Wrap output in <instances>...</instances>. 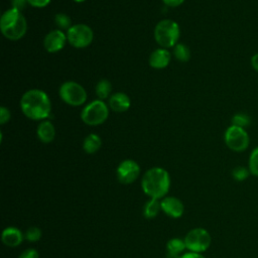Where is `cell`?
<instances>
[{
    "instance_id": "cell-1",
    "label": "cell",
    "mask_w": 258,
    "mask_h": 258,
    "mask_svg": "<svg viewBox=\"0 0 258 258\" xmlns=\"http://www.w3.org/2000/svg\"><path fill=\"white\" fill-rule=\"evenodd\" d=\"M21 112L30 120L43 121L49 117L51 103L47 94L39 89L26 91L20 99Z\"/></svg>"
},
{
    "instance_id": "cell-2",
    "label": "cell",
    "mask_w": 258,
    "mask_h": 258,
    "mask_svg": "<svg viewBox=\"0 0 258 258\" xmlns=\"http://www.w3.org/2000/svg\"><path fill=\"white\" fill-rule=\"evenodd\" d=\"M170 176L162 167H152L148 169L141 180L142 190L150 199H161L169 190Z\"/></svg>"
},
{
    "instance_id": "cell-3",
    "label": "cell",
    "mask_w": 258,
    "mask_h": 258,
    "mask_svg": "<svg viewBox=\"0 0 258 258\" xmlns=\"http://www.w3.org/2000/svg\"><path fill=\"white\" fill-rule=\"evenodd\" d=\"M0 29L5 38L18 40L27 31V21L21 11L11 7L3 12L0 19Z\"/></svg>"
},
{
    "instance_id": "cell-4",
    "label": "cell",
    "mask_w": 258,
    "mask_h": 258,
    "mask_svg": "<svg viewBox=\"0 0 258 258\" xmlns=\"http://www.w3.org/2000/svg\"><path fill=\"white\" fill-rule=\"evenodd\" d=\"M180 28L177 22L172 19L160 20L154 28L155 41L163 48L173 47L178 43Z\"/></svg>"
},
{
    "instance_id": "cell-5",
    "label": "cell",
    "mask_w": 258,
    "mask_h": 258,
    "mask_svg": "<svg viewBox=\"0 0 258 258\" xmlns=\"http://www.w3.org/2000/svg\"><path fill=\"white\" fill-rule=\"evenodd\" d=\"M109 117V107L103 100H94L90 102L81 112L82 121L90 126L103 124Z\"/></svg>"
},
{
    "instance_id": "cell-6",
    "label": "cell",
    "mask_w": 258,
    "mask_h": 258,
    "mask_svg": "<svg viewBox=\"0 0 258 258\" xmlns=\"http://www.w3.org/2000/svg\"><path fill=\"white\" fill-rule=\"evenodd\" d=\"M58 95L62 102L74 107L85 104L88 98L85 88L75 81L62 83L58 89Z\"/></svg>"
},
{
    "instance_id": "cell-7",
    "label": "cell",
    "mask_w": 258,
    "mask_h": 258,
    "mask_svg": "<svg viewBox=\"0 0 258 258\" xmlns=\"http://www.w3.org/2000/svg\"><path fill=\"white\" fill-rule=\"evenodd\" d=\"M226 146L234 152H243L250 145V137L245 128L235 125L229 126L224 133Z\"/></svg>"
},
{
    "instance_id": "cell-8",
    "label": "cell",
    "mask_w": 258,
    "mask_h": 258,
    "mask_svg": "<svg viewBox=\"0 0 258 258\" xmlns=\"http://www.w3.org/2000/svg\"><path fill=\"white\" fill-rule=\"evenodd\" d=\"M66 33L69 43L76 48H85L89 46L94 39V32L92 28L84 23L72 25Z\"/></svg>"
},
{
    "instance_id": "cell-9",
    "label": "cell",
    "mask_w": 258,
    "mask_h": 258,
    "mask_svg": "<svg viewBox=\"0 0 258 258\" xmlns=\"http://www.w3.org/2000/svg\"><path fill=\"white\" fill-rule=\"evenodd\" d=\"M211 242L212 237L204 228H195L190 230L184 238L186 249L196 253H203L207 251L211 245Z\"/></svg>"
},
{
    "instance_id": "cell-10",
    "label": "cell",
    "mask_w": 258,
    "mask_h": 258,
    "mask_svg": "<svg viewBox=\"0 0 258 258\" xmlns=\"http://www.w3.org/2000/svg\"><path fill=\"white\" fill-rule=\"evenodd\" d=\"M140 173L139 164L133 159H125L117 167L116 175L119 182L129 184L134 182Z\"/></svg>"
},
{
    "instance_id": "cell-11",
    "label": "cell",
    "mask_w": 258,
    "mask_h": 258,
    "mask_svg": "<svg viewBox=\"0 0 258 258\" xmlns=\"http://www.w3.org/2000/svg\"><path fill=\"white\" fill-rule=\"evenodd\" d=\"M67 41H68L67 33H64L63 30L56 28L49 31L44 36L43 46L47 52L55 53L64 47Z\"/></svg>"
},
{
    "instance_id": "cell-12",
    "label": "cell",
    "mask_w": 258,
    "mask_h": 258,
    "mask_svg": "<svg viewBox=\"0 0 258 258\" xmlns=\"http://www.w3.org/2000/svg\"><path fill=\"white\" fill-rule=\"evenodd\" d=\"M161 210L169 217L177 219L180 218L183 214L184 207L181 201L174 197H167L164 198L161 202Z\"/></svg>"
},
{
    "instance_id": "cell-13",
    "label": "cell",
    "mask_w": 258,
    "mask_h": 258,
    "mask_svg": "<svg viewBox=\"0 0 258 258\" xmlns=\"http://www.w3.org/2000/svg\"><path fill=\"white\" fill-rule=\"evenodd\" d=\"M171 59V54L167 48L159 47L154 49L149 55V66L155 70L165 69Z\"/></svg>"
},
{
    "instance_id": "cell-14",
    "label": "cell",
    "mask_w": 258,
    "mask_h": 258,
    "mask_svg": "<svg viewBox=\"0 0 258 258\" xmlns=\"http://www.w3.org/2000/svg\"><path fill=\"white\" fill-rule=\"evenodd\" d=\"M131 106L130 97L123 92H117L111 95L109 98V107L114 112L122 113L126 112Z\"/></svg>"
},
{
    "instance_id": "cell-15",
    "label": "cell",
    "mask_w": 258,
    "mask_h": 258,
    "mask_svg": "<svg viewBox=\"0 0 258 258\" xmlns=\"http://www.w3.org/2000/svg\"><path fill=\"white\" fill-rule=\"evenodd\" d=\"M37 138L43 143H50L55 137V128L51 121L43 120L36 128Z\"/></svg>"
},
{
    "instance_id": "cell-16",
    "label": "cell",
    "mask_w": 258,
    "mask_h": 258,
    "mask_svg": "<svg viewBox=\"0 0 258 258\" xmlns=\"http://www.w3.org/2000/svg\"><path fill=\"white\" fill-rule=\"evenodd\" d=\"M2 242L8 247H16L21 244L23 235L21 231L15 227H7L2 232Z\"/></svg>"
},
{
    "instance_id": "cell-17",
    "label": "cell",
    "mask_w": 258,
    "mask_h": 258,
    "mask_svg": "<svg viewBox=\"0 0 258 258\" xmlns=\"http://www.w3.org/2000/svg\"><path fill=\"white\" fill-rule=\"evenodd\" d=\"M102 146V139L96 133H91L87 135L83 141V149L88 154H93L97 152Z\"/></svg>"
},
{
    "instance_id": "cell-18",
    "label": "cell",
    "mask_w": 258,
    "mask_h": 258,
    "mask_svg": "<svg viewBox=\"0 0 258 258\" xmlns=\"http://www.w3.org/2000/svg\"><path fill=\"white\" fill-rule=\"evenodd\" d=\"M185 248H186V247H185L184 240H181V239H179V238L170 239V240L166 243L167 254H168V256H169L170 258H178Z\"/></svg>"
},
{
    "instance_id": "cell-19",
    "label": "cell",
    "mask_w": 258,
    "mask_h": 258,
    "mask_svg": "<svg viewBox=\"0 0 258 258\" xmlns=\"http://www.w3.org/2000/svg\"><path fill=\"white\" fill-rule=\"evenodd\" d=\"M161 210L160 202L157 199H150L143 208V216L146 219H154Z\"/></svg>"
},
{
    "instance_id": "cell-20",
    "label": "cell",
    "mask_w": 258,
    "mask_h": 258,
    "mask_svg": "<svg viewBox=\"0 0 258 258\" xmlns=\"http://www.w3.org/2000/svg\"><path fill=\"white\" fill-rule=\"evenodd\" d=\"M95 92L96 95L98 97L99 100H105L108 97H111V92H112V84L110 81L106 80V79H102L100 80L95 88Z\"/></svg>"
},
{
    "instance_id": "cell-21",
    "label": "cell",
    "mask_w": 258,
    "mask_h": 258,
    "mask_svg": "<svg viewBox=\"0 0 258 258\" xmlns=\"http://www.w3.org/2000/svg\"><path fill=\"white\" fill-rule=\"evenodd\" d=\"M173 55L180 62H186L190 58V50L184 43H176L173 46Z\"/></svg>"
},
{
    "instance_id": "cell-22",
    "label": "cell",
    "mask_w": 258,
    "mask_h": 258,
    "mask_svg": "<svg viewBox=\"0 0 258 258\" xmlns=\"http://www.w3.org/2000/svg\"><path fill=\"white\" fill-rule=\"evenodd\" d=\"M54 23L58 27V29H61V30H68L73 25L71 17L68 14L62 12L56 13L54 15Z\"/></svg>"
},
{
    "instance_id": "cell-23",
    "label": "cell",
    "mask_w": 258,
    "mask_h": 258,
    "mask_svg": "<svg viewBox=\"0 0 258 258\" xmlns=\"http://www.w3.org/2000/svg\"><path fill=\"white\" fill-rule=\"evenodd\" d=\"M232 125L246 128L251 124V117L246 113H237L232 117Z\"/></svg>"
},
{
    "instance_id": "cell-24",
    "label": "cell",
    "mask_w": 258,
    "mask_h": 258,
    "mask_svg": "<svg viewBox=\"0 0 258 258\" xmlns=\"http://www.w3.org/2000/svg\"><path fill=\"white\" fill-rule=\"evenodd\" d=\"M248 168L252 175L258 177V146H256L249 155Z\"/></svg>"
},
{
    "instance_id": "cell-25",
    "label": "cell",
    "mask_w": 258,
    "mask_h": 258,
    "mask_svg": "<svg viewBox=\"0 0 258 258\" xmlns=\"http://www.w3.org/2000/svg\"><path fill=\"white\" fill-rule=\"evenodd\" d=\"M250 174L251 173H250L249 168L245 167V166H242V165L236 166L232 170V176L237 181H244V180H246L249 177Z\"/></svg>"
},
{
    "instance_id": "cell-26",
    "label": "cell",
    "mask_w": 258,
    "mask_h": 258,
    "mask_svg": "<svg viewBox=\"0 0 258 258\" xmlns=\"http://www.w3.org/2000/svg\"><path fill=\"white\" fill-rule=\"evenodd\" d=\"M24 237L29 242H37L41 238V230L38 227L31 226L26 230Z\"/></svg>"
},
{
    "instance_id": "cell-27",
    "label": "cell",
    "mask_w": 258,
    "mask_h": 258,
    "mask_svg": "<svg viewBox=\"0 0 258 258\" xmlns=\"http://www.w3.org/2000/svg\"><path fill=\"white\" fill-rule=\"evenodd\" d=\"M11 118V113L10 110L7 107L1 106L0 107V124L4 125L5 123H7Z\"/></svg>"
},
{
    "instance_id": "cell-28",
    "label": "cell",
    "mask_w": 258,
    "mask_h": 258,
    "mask_svg": "<svg viewBox=\"0 0 258 258\" xmlns=\"http://www.w3.org/2000/svg\"><path fill=\"white\" fill-rule=\"evenodd\" d=\"M27 4H29L32 7L35 8H43L46 7L47 5H49L51 0H26Z\"/></svg>"
},
{
    "instance_id": "cell-29",
    "label": "cell",
    "mask_w": 258,
    "mask_h": 258,
    "mask_svg": "<svg viewBox=\"0 0 258 258\" xmlns=\"http://www.w3.org/2000/svg\"><path fill=\"white\" fill-rule=\"evenodd\" d=\"M38 252L35 249H27L23 251L18 258H38Z\"/></svg>"
},
{
    "instance_id": "cell-30",
    "label": "cell",
    "mask_w": 258,
    "mask_h": 258,
    "mask_svg": "<svg viewBox=\"0 0 258 258\" xmlns=\"http://www.w3.org/2000/svg\"><path fill=\"white\" fill-rule=\"evenodd\" d=\"M12 7L15 9H18L19 11H22V9L25 7V5L27 4L26 0H12Z\"/></svg>"
},
{
    "instance_id": "cell-31",
    "label": "cell",
    "mask_w": 258,
    "mask_h": 258,
    "mask_svg": "<svg viewBox=\"0 0 258 258\" xmlns=\"http://www.w3.org/2000/svg\"><path fill=\"white\" fill-rule=\"evenodd\" d=\"M185 0H162V2L168 7H177L180 6Z\"/></svg>"
},
{
    "instance_id": "cell-32",
    "label": "cell",
    "mask_w": 258,
    "mask_h": 258,
    "mask_svg": "<svg viewBox=\"0 0 258 258\" xmlns=\"http://www.w3.org/2000/svg\"><path fill=\"white\" fill-rule=\"evenodd\" d=\"M178 258H206L203 256L201 253H196V252H187L182 255H180Z\"/></svg>"
},
{
    "instance_id": "cell-33",
    "label": "cell",
    "mask_w": 258,
    "mask_h": 258,
    "mask_svg": "<svg viewBox=\"0 0 258 258\" xmlns=\"http://www.w3.org/2000/svg\"><path fill=\"white\" fill-rule=\"evenodd\" d=\"M250 63H251L252 69L258 73V52L254 53V54L251 56Z\"/></svg>"
},
{
    "instance_id": "cell-34",
    "label": "cell",
    "mask_w": 258,
    "mask_h": 258,
    "mask_svg": "<svg viewBox=\"0 0 258 258\" xmlns=\"http://www.w3.org/2000/svg\"><path fill=\"white\" fill-rule=\"evenodd\" d=\"M75 2H77V3H82V2H85L86 0H74Z\"/></svg>"
}]
</instances>
